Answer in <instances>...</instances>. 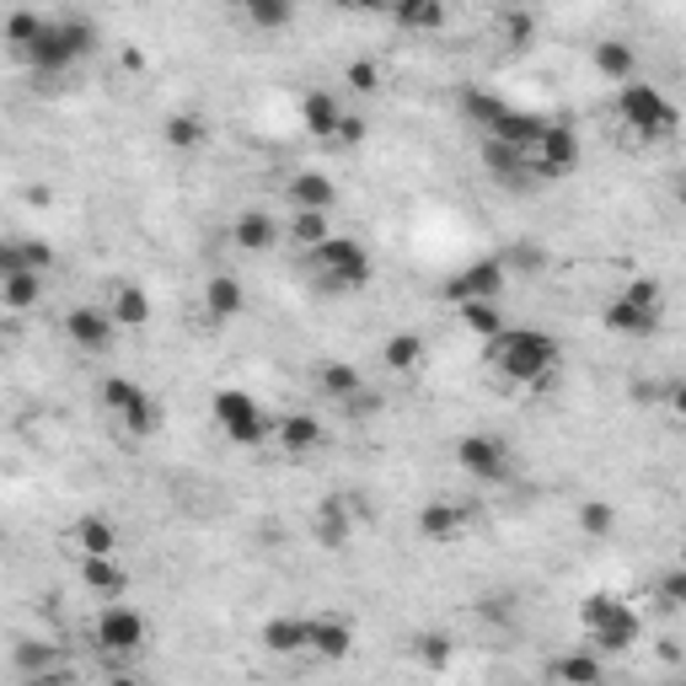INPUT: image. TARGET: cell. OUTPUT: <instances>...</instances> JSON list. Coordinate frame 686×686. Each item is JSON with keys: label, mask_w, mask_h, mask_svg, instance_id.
Listing matches in <instances>:
<instances>
[{"label": "cell", "mask_w": 686, "mask_h": 686, "mask_svg": "<svg viewBox=\"0 0 686 686\" xmlns=\"http://www.w3.org/2000/svg\"><path fill=\"white\" fill-rule=\"evenodd\" d=\"M488 365L499 370V381H509V387H547L553 376H558V365H564V355H558V338L541 328H505L494 344H488Z\"/></svg>", "instance_id": "6da1fadb"}, {"label": "cell", "mask_w": 686, "mask_h": 686, "mask_svg": "<svg viewBox=\"0 0 686 686\" xmlns=\"http://www.w3.org/2000/svg\"><path fill=\"white\" fill-rule=\"evenodd\" d=\"M579 627H585V638L596 644V655H623V649H633V644L644 638L638 612H633L623 596H606V590L579 600Z\"/></svg>", "instance_id": "7a4b0ae2"}, {"label": "cell", "mask_w": 686, "mask_h": 686, "mask_svg": "<svg viewBox=\"0 0 686 686\" xmlns=\"http://www.w3.org/2000/svg\"><path fill=\"white\" fill-rule=\"evenodd\" d=\"M306 264L322 296H355L370 285V252L355 237H328L317 252H306Z\"/></svg>", "instance_id": "3957f363"}, {"label": "cell", "mask_w": 686, "mask_h": 686, "mask_svg": "<svg viewBox=\"0 0 686 686\" xmlns=\"http://www.w3.org/2000/svg\"><path fill=\"white\" fill-rule=\"evenodd\" d=\"M91 49H97V22L91 17H49L43 32H38V43L28 49V64L38 76H60L81 54H91Z\"/></svg>", "instance_id": "277c9868"}, {"label": "cell", "mask_w": 686, "mask_h": 686, "mask_svg": "<svg viewBox=\"0 0 686 686\" xmlns=\"http://www.w3.org/2000/svg\"><path fill=\"white\" fill-rule=\"evenodd\" d=\"M659 317H665V290H659V279H633V285H623L617 296L606 300V311H600L606 332H617V338H649V332L659 328Z\"/></svg>", "instance_id": "5b68a950"}, {"label": "cell", "mask_w": 686, "mask_h": 686, "mask_svg": "<svg viewBox=\"0 0 686 686\" xmlns=\"http://www.w3.org/2000/svg\"><path fill=\"white\" fill-rule=\"evenodd\" d=\"M209 418H215V429H220L226 440H237V446H264L274 429H279V418H269V408L241 387L215 391V397H209Z\"/></svg>", "instance_id": "8992f818"}, {"label": "cell", "mask_w": 686, "mask_h": 686, "mask_svg": "<svg viewBox=\"0 0 686 686\" xmlns=\"http://www.w3.org/2000/svg\"><path fill=\"white\" fill-rule=\"evenodd\" d=\"M617 119H623L627 129H638L644 140H670L676 123H682V113H676V102H670L659 87H649V81H627V87L617 91Z\"/></svg>", "instance_id": "52a82bcc"}, {"label": "cell", "mask_w": 686, "mask_h": 686, "mask_svg": "<svg viewBox=\"0 0 686 686\" xmlns=\"http://www.w3.org/2000/svg\"><path fill=\"white\" fill-rule=\"evenodd\" d=\"M146 638H150L146 612H135L129 600L102 606V612H97V623H91V644H97L102 655H113V659L140 655V649H146Z\"/></svg>", "instance_id": "ba28073f"}, {"label": "cell", "mask_w": 686, "mask_h": 686, "mask_svg": "<svg viewBox=\"0 0 686 686\" xmlns=\"http://www.w3.org/2000/svg\"><path fill=\"white\" fill-rule=\"evenodd\" d=\"M505 285H509V269L499 264V252H488V258H473L461 274H450V279H446V300H450V306H473V300L499 306Z\"/></svg>", "instance_id": "9c48e42d"}, {"label": "cell", "mask_w": 686, "mask_h": 686, "mask_svg": "<svg viewBox=\"0 0 686 686\" xmlns=\"http://www.w3.org/2000/svg\"><path fill=\"white\" fill-rule=\"evenodd\" d=\"M102 408L119 418L129 435H150L156 429V402H150V391L140 381H129V376H108L102 381Z\"/></svg>", "instance_id": "30bf717a"}, {"label": "cell", "mask_w": 686, "mask_h": 686, "mask_svg": "<svg viewBox=\"0 0 686 686\" xmlns=\"http://www.w3.org/2000/svg\"><path fill=\"white\" fill-rule=\"evenodd\" d=\"M579 167V135L568 123H547L537 146H531V172L537 178H568Z\"/></svg>", "instance_id": "8fae6325"}, {"label": "cell", "mask_w": 686, "mask_h": 686, "mask_svg": "<svg viewBox=\"0 0 686 686\" xmlns=\"http://www.w3.org/2000/svg\"><path fill=\"white\" fill-rule=\"evenodd\" d=\"M113 332H119V322L108 317V306H76V311H64V338L76 349H87V355H108L113 349Z\"/></svg>", "instance_id": "7c38bea8"}, {"label": "cell", "mask_w": 686, "mask_h": 686, "mask_svg": "<svg viewBox=\"0 0 686 686\" xmlns=\"http://www.w3.org/2000/svg\"><path fill=\"white\" fill-rule=\"evenodd\" d=\"M456 461H461V473H473V478H483V483L509 478V450H505V440H494V435H461V440H456Z\"/></svg>", "instance_id": "4fadbf2b"}, {"label": "cell", "mask_w": 686, "mask_h": 686, "mask_svg": "<svg viewBox=\"0 0 686 686\" xmlns=\"http://www.w3.org/2000/svg\"><path fill=\"white\" fill-rule=\"evenodd\" d=\"M483 167H488V178L505 182V188H526V182L537 178L531 172V150L505 146V140H483Z\"/></svg>", "instance_id": "5bb4252c"}, {"label": "cell", "mask_w": 686, "mask_h": 686, "mask_svg": "<svg viewBox=\"0 0 686 686\" xmlns=\"http://www.w3.org/2000/svg\"><path fill=\"white\" fill-rule=\"evenodd\" d=\"M311 531H317V541H322L328 553L349 547V537H355V505H349L344 494H328V499L317 505V515H311Z\"/></svg>", "instance_id": "9a60e30c"}, {"label": "cell", "mask_w": 686, "mask_h": 686, "mask_svg": "<svg viewBox=\"0 0 686 686\" xmlns=\"http://www.w3.org/2000/svg\"><path fill=\"white\" fill-rule=\"evenodd\" d=\"M418 531L429 541H456L473 531V509L456 505V499H435V505L418 509Z\"/></svg>", "instance_id": "2e32d148"}, {"label": "cell", "mask_w": 686, "mask_h": 686, "mask_svg": "<svg viewBox=\"0 0 686 686\" xmlns=\"http://www.w3.org/2000/svg\"><path fill=\"white\" fill-rule=\"evenodd\" d=\"M338 123H344V102L328 87H311L300 97V129L317 135V140H338Z\"/></svg>", "instance_id": "e0dca14e"}, {"label": "cell", "mask_w": 686, "mask_h": 686, "mask_svg": "<svg viewBox=\"0 0 686 686\" xmlns=\"http://www.w3.org/2000/svg\"><path fill=\"white\" fill-rule=\"evenodd\" d=\"M285 193H290V209H306V215H332L338 205V182L328 172H296L285 182Z\"/></svg>", "instance_id": "ac0fdd59"}, {"label": "cell", "mask_w": 686, "mask_h": 686, "mask_svg": "<svg viewBox=\"0 0 686 686\" xmlns=\"http://www.w3.org/2000/svg\"><path fill=\"white\" fill-rule=\"evenodd\" d=\"M258 644L269 655H311V617H269Z\"/></svg>", "instance_id": "d6986e66"}, {"label": "cell", "mask_w": 686, "mask_h": 686, "mask_svg": "<svg viewBox=\"0 0 686 686\" xmlns=\"http://www.w3.org/2000/svg\"><path fill=\"white\" fill-rule=\"evenodd\" d=\"M553 686H606V665H600L596 649H568L547 665Z\"/></svg>", "instance_id": "ffe728a7"}, {"label": "cell", "mask_w": 686, "mask_h": 686, "mask_svg": "<svg viewBox=\"0 0 686 686\" xmlns=\"http://www.w3.org/2000/svg\"><path fill=\"white\" fill-rule=\"evenodd\" d=\"M231 241H237L241 252H274L279 247V220H274L269 209H241L237 226H231Z\"/></svg>", "instance_id": "44dd1931"}, {"label": "cell", "mask_w": 686, "mask_h": 686, "mask_svg": "<svg viewBox=\"0 0 686 686\" xmlns=\"http://www.w3.org/2000/svg\"><path fill=\"white\" fill-rule=\"evenodd\" d=\"M349 649H355V623H349V617H338V612L311 617V655L317 659H344Z\"/></svg>", "instance_id": "7402d4cb"}, {"label": "cell", "mask_w": 686, "mask_h": 686, "mask_svg": "<svg viewBox=\"0 0 686 686\" xmlns=\"http://www.w3.org/2000/svg\"><path fill=\"white\" fill-rule=\"evenodd\" d=\"M317 391L328 397V402H359L365 397V376H359V365H344V359H328L322 370H317Z\"/></svg>", "instance_id": "603a6c76"}, {"label": "cell", "mask_w": 686, "mask_h": 686, "mask_svg": "<svg viewBox=\"0 0 686 686\" xmlns=\"http://www.w3.org/2000/svg\"><path fill=\"white\" fill-rule=\"evenodd\" d=\"M461 113H467V123L473 129H483V140L505 123V113H509V102L505 97H494V91H483V87H467L461 91Z\"/></svg>", "instance_id": "cb8c5ba5"}, {"label": "cell", "mask_w": 686, "mask_h": 686, "mask_svg": "<svg viewBox=\"0 0 686 686\" xmlns=\"http://www.w3.org/2000/svg\"><path fill=\"white\" fill-rule=\"evenodd\" d=\"M108 317H113V322H119V328H146L150 322V296L146 290H140V285H113V290H108Z\"/></svg>", "instance_id": "d4e9b609"}, {"label": "cell", "mask_w": 686, "mask_h": 686, "mask_svg": "<svg viewBox=\"0 0 686 686\" xmlns=\"http://www.w3.org/2000/svg\"><path fill=\"white\" fill-rule=\"evenodd\" d=\"M81 585L97 590V596L119 600L123 590H129V568H123L119 558H81Z\"/></svg>", "instance_id": "484cf974"}, {"label": "cell", "mask_w": 686, "mask_h": 686, "mask_svg": "<svg viewBox=\"0 0 686 686\" xmlns=\"http://www.w3.org/2000/svg\"><path fill=\"white\" fill-rule=\"evenodd\" d=\"M322 418H311V414H290V418H279V429H274V440L290 450V456H306V450H317L322 446Z\"/></svg>", "instance_id": "4316f807"}, {"label": "cell", "mask_w": 686, "mask_h": 686, "mask_svg": "<svg viewBox=\"0 0 686 686\" xmlns=\"http://www.w3.org/2000/svg\"><path fill=\"white\" fill-rule=\"evenodd\" d=\"M54 264L49 241H6L0 247V274H43Z\"/></svg>", "instance_id": "83f0119b"}, {"label": "cell", "mask_w": 686, "mask_h": 686, "mask_svg": "<svg viewBox=\"0 0 686 686\" xmlns=\"http://www.w3.org/2000/svg\"><path fill=\"white\" fill-rule=\"evenodd\" d=\"M241 306H247L241 279H231V274H209V285H205V311H209V317H215V322H226V317H237Z\"/></svg>", "instance_id": "f1b7e54d"}, {"label": "cell", "mask_w": 686, "mask_h": 686, "mask_svg": "<svg viewBox=\"0 0 686 686\" xmlns=\"http://www.w3.org/2000/svg\"><path fill=\"white\" fill-rule=\"evenodd\" d=\"M70 537L81 547V558H113V547H119V531H113L102 515H81Z\"/></svg>", "instance_id": "f546056e"}, {"label": "cell", "mask_w": 686, "mask_h": 686, "mask_svg": "<svg viewBox=\"0 0 686 686\" xmlns=\"http://www.w3.org/2000/svg\"><path fill=\"white\" fill-rule=\"evenodd\" d=\"M391 22L408 32H440L446 28V6L440 0H397L391 6Z\"/></svg>", "instance_id": "4dcf8cb0"}, {"label": "cell", "mask_w": 686, "mask_h": 686, "mask_svg": "<svg viewBox=\"0 0 686 686\" xmlns=\"http://www.w3.org/2000/svg\"><path fill=\"white\" fill-rule=\"evenodd\" d=\"M590 60H596V70L606 76V81H623V87H627V81H638V76H633V70H638V60H633V49H627L623 38H600Z\"/></svg>", "instance_id": "1f68e13d"}, {"label": "cell", "mask_w": 686, "mask_h": 686, "mask_svg": "<svg viewBox=\"0 0 686 686\" xmlns=\"http://www.w3.org/2000/svg\"><path fill=\"white\" fill-rule=\"evenodd\" d=\"M387 370H397V376H408V370H418L424 365V355H429V344L418 338V332H391L387 338Z\"/></svg>", "instance_id": "d6a6232c"}, {"label": "cell", "mask_w": 686, "mask_h": 686, "mask_svg": "<svg viewBox=\"0 0 686 686\" xmlns=\"http://www.w3.org/2000/svg\"><path fill=\"white\" fill-rule=\"evenodd\" d=\"M0 300H6V311H32L43 300V274H6L0 279Z\"/></svg>", "instance_id": "836d02e7"}, {"label": "cell", "mask_w": 686, "mask_h": 686, "mask_svg": "<svg viewBox=\"0 0 686 686\" xmlns=\"http://www.w3.org/2000/svg\"><path fill=\"white\" fill-rule=\"evenodd\" d=\"M161 135H167L172 150H199L205 146V119H199V113H167Z\"/></svg>", "instance_id": "e575fe53"}, {"label": "cell", "mask_w": 686, "mask_h": 686, "mask_svg": "<svg viewBox=\"0 0 686 686\" xmlns=\"http://www.w3.org/2000/svg\"><path fill=\"white\" fill-rule=\"evenodd\" d=\"M43 22H49L43 11H11V17H6V43H11L17 54H28L32 43H38V32H43Z\"/></svg>", "instance_id": "d590c367"}, {"label": "cell", "mask_w": 686, "mask_h": 686, "mask_svg": "<svg viewBox=\"0 0 686 686\" xmlns=\"http://www.w3.org/2000/svg\"><path fill=\"white\" fill-rule=\"evenodd\" d=\"M461 311V328L467 332H478V338H499L505 332V317H499V306H488V300H473V306H456Z\"/></svg>", "instance_id": "8d00e7d4"}, {"label": "cell", "mask_w": 686, "mask_h": 686, "mask_svg": "<svg viewBox=\"0 0 686 686\" xmlns=\"http://www.w3.org/2000/svg\"><path fill=\"white\" fill-rule=\"evenodd\" d=\"M247 22L258 32H279L296 22V6H290V0H252V6H247Z\"/></svg>", "instance_id": "74e56055"}, {"label": "cell", "mask_w": 686, "mask_h": 686, "mask_svg": "<svg viewBox=\"0 0 686 686\" xmlns=\"http://www.w3.org/2000/svg\"><path fill=\"white\" fill-rule=\"evenodd\" d=\"M328 237H332L328 215H306V209H296V215H290V241H296L300 252H317Z\"/></svg>", "instance_id": "f35d334b"}, {"label": "cell", "mask_w": 686, "mask_h": 686, "mask_svg": "<svg viewBox=\"0 0 686 686\" xmlns=\"http://www.w3.org/2000/svg\"><path fill=\"white\" fill-rule=\"evenodd\" d=\"M579 531L606 541L612 531H617V509L606 505V499H585V505H579Z\"/></svg>", "instance_id": "ab89813d"}, {"label": "cell", "mask_w": 686, "mask_h": 686, "mask_svg": "<svg viewBox=\"0 0 686 686\" xmlns=\"http://www.w3.org/2000/svg\"><path fill=\"white\" fill-rule=\"evenodd\" d=\"M450 655H456V644H450L446 633H418L414 638V659L418 665H429V670H446Z\"/></svg>", "instance_id": "60d3db41"}, {"label": "cell", "mask_w": 686, "mask_h": 686, "mask_svg": "<svg viewBox=\"0 0 686 686\" xmlns=\"http://www.w3.org/2000/svg\"><path fill=\"white\" fill-rule=\"evenodd\" d=\"M499 38H505L509 49H526L537 38V17L531 11H499Z\"/></svg>", "instance_id": "b9f144b4"}, {"label": "cell", "mask_w": 686, "mask_h": 686, "mask_svg": "<svg viewBox=\"0 0 686 686\" xmlns=\"http://www.w3.org/2000/svg\"><path fill=\"white\" fill-rule=\"evenodd\" d=\"M17 665H22V676H60L54 670V649L49 644H17Z\"/></svg>", "instance_id": "7bdbcfd3"}, {"label": "cell", "mask_w": 686, "mask_h": 686, "mask_svg": "<svg viewBox=\"0 0 686 686\" xmlns=\"http://www.w3.org/2000/svg\"><path fill=\"white\" fill-rule=\"evenodd\" d=\"M655 596H659V606H670V612H686V568H682V564L659 574Z\"/></svg>", "instance_id": "ee69618b"}, {"label": "cell", "mask_w": 686, "mask_h": 686, "mask_svg": "<svg viewBox=\"0 0 686 686\" xmlns=\"http://www.w3.org/2000/svg\"><path fill=\"white\" fill-rule=\"evenodd\" d=\"M344 87L359 91V97H370V91L381 87V64H376V60H355L349 70H344Z\"/></svg>", "instance_id": "f6af8a7d"}, {"label": "cell", "mask_w": 686, "mask_h": 686, "mask_svg": "<svg viewBox=\"0 0 686 686\" xmlns=\"http://www.w3.org/2000/svg\"><path fill=\"white\" fill-rule=\"evenodd\" d=\"M499 264H505L509 274H515V269H520V274H537L541 269V247H537V241H520V247L499 252Z\"/></svg>", "instance_id": "bcb514c9"}, {"label": "cell", "mask_w": 686, "mask_h": 686, "mask_svg": "<svg viewBox=\"0 0 686 686\" xmlns=\"http://www.w3.org/2000/svg\"><path fill=\"white\" fill-rule=\"evenodd\" d=\"M338 140H344V146H359V140H365V119H359V113H344V123H338Z\"/></svg>", "instance_id": "7dc6e473"}, {"label": "cell", "mask_w": 686, "mask_h": 686, "mask_svg": "<svg viewBox=\"0 0 686 686\" xmlns=\"http://www.w3.org/2000/svg\"><path fill=\"white\" fill-rule=\"evenodd\" d=\"M665 402L676 408V418H686V381H670V387H665Z\"/></svg>", "instance_id": "c3c4849f"}, {"label": "cell", "mask_w": 686, "mask_h": 686, "mask_svg": "<svg viewBox=\"0 0 686 686\" xmlns=\"http://www.w3.org/2000/svg\"><path fill=\"white\" fill-rule=\"evenodd\" d=\"M670 193H676V205L686 209V167H682V172H676V182H670Z\"/></svg>", "instance_id": "681fc988"}, {"label": "cell", "mask_w": 686, "mask_h": 686, "mask_svg": "<svg viewBox=\"0 0 686 686\" xmlns=\"http://www.w3.org/2000/svg\"><path fill=\"white\" fill-rule=\"evenodd\" d=\"M119 64H123V70H140V64H146V60H140V49H123V54H119Z\"/></svg>", "instance_id": "f907efd6"}, {"label": "cell", "mask_w": 686, "mask_h": 686, "mask_svg": "<svg viewBox=\"0 0 686 686\" xmlns=\"http://www.w3.org/2000/svg\"><path fill=\"white\" fill-rule=\"evenodd\" d=\"M28 686H64V670H60V676H32Z\"/></svg>", "instance_id": "816d5d0a"}, {"label": "cell", "mask_w": 686, "mask_h": 686, "mask_svg": "<svg viewBox=\"0 0 686 686\" xmlns=\"http://www.w3.org/2000/svg\"><path fill=\"white\" fill-rule=\"evenodd\" d=\"M108 686H140V682H135V676H113V682H108Z\"/></svg>", "instance_id": "f5cc1de1"}, {"label": "cell", "mask_w": 686, "mask_h": 686, "mask_svg": "<svg viewBox=\"0 0 686 686\" xmlns=\"http://www.w3.org/2000/svg\"><path fill=\"white\" fill-rule=\"evenodd\" d=\"M676 564H682V568H686V541H682V553H676Z\"/></svg>", "instance_id": "db71d44e"}, {"label": "cell", "mask_w": 686, "mask_h": 686, "mask_svg": "<svg viewBox=\"0 0 686 686\" xmlns=\"http://www.w3.org/2000/svg\"><path fill=\"white\" fill-rule=\"evenodd\" d=\"M665 686H686V682H665Z\"/></svg>", "instance_id": "11a10c76"}, {"label": "cell", "mask_w": 686, "mask_h": 686, "mask_svg": "<svg viewBox=\"0 0 686 686\" xmlns=\"http://www.w3.org/2000/svg\"><path fill=\"white\" fill-rule=\"evenodd\" d=\"M606 686H612V682H606Z\"/></svg>", "instance_id": "9f6ffc18"}]
</instances>
